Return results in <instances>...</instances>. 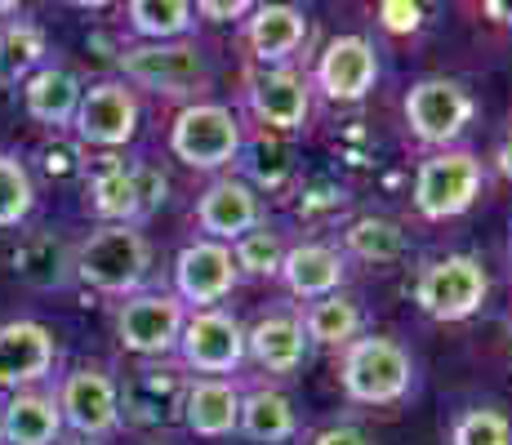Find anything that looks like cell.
Here are the masks:
<instances>
[{
    "mask_svg": "<svg viewBox=\"0 0 512 445\" xmlns=\"http://www.w3.org/2000/svg\"><path fill=\"white\" fill-rule=\"evenodd\" d=\"M121 72L125 81L161 89V94H187V89L205 85V58L187 41H147L121 49Z\"/></svg>",
    "mask_w": 512,
    "mask_h": 445,
    "instance_id": "8992f818",
    "label": "cell"
},
{
    "mask_svg": "<svg viewBox=\"0 0 512 445\" xmlns=\"http://www.w3.org/2000/svg\"><path fill=\"white\" fill-rule=\"evenodd\" d=\"M81 81H76V72H67V67H54L45 63L41 72H32L23 81V107L32 121L41 125H72L76 121V107H81Z\"/></svg>",
    "mask_w": 512,
    "mask_h": 445,
    "instance_id": "ac0fdd59",
    "label": "cell"
},
{
    "mask_svg": "<svg viewBox=\"0 0 512 445\" xmlns=\"http://www.w3.org/2000/svg\"><path fill=\"white\" fill-rule=\"evenodd\" d=\"M343 392L361 405H392L410 392V379H415V361L401 348L397 339H383V334H370V339H352L343 348Z\"/></svg>",
    "mask_w": 512,
    "mask_h": 445,
    "instance_id": "7a4b0ae2",
    "label": "cell"
},
{
    "mask_svg": "<svg viewBox=\"0 0 512 445\" xmlns=\"http://www.w3.org/2000/svg\"><path fill=\"white\" fill-rule=\"evenodd\" d=\"M254 58L263 63H285L303 41H308V18L294 5H259L250 9V23H245Z\"/></svg>",
    "mask_w": 512,
    "mask_h": 445,
    "instance_id": "7402d4cb",
    "label": "cell"
},
{
    "mask_svg": "<svg viewBox=\"0 0 512 445\" xmlns=\"http://www.w3.org/2000/svg\"><path fill=\"white\" fill-rule=\"evenodd\" d=\"M205 18H214V23H232V18L250 14V5L245 0H205V5H196Z\"/></svg>",
    "mask_w": 512,
    "mask_h": 445,
    "instance_id": "d590c367",
    "label": "cell"
},
{
    "mask_svg": "<svg viewBox=\"0 0 512 445\" xmlns=\"http://www.w3.org/2000/svg\"><path fill=\"white\" fill-rule=\"evenodd\" d=\"M90 210L103 223H134L139 219V196H134L130 165H107L90 178Z\"/></svg>",
    "mask_w": 512,
    "mask_h": 445,
    "instance_id": "4316f807",
    "label": "cell"
},
{
    "mask_svg": "<svg viewBox=\"0 0 512 445\" xmlns=\"http://www.w3.org/2000/svg\"><path fill=\"white\" fill-rule=\"evenodd\" d=\"M45 32L36 23H9L0 27V81L18 85L27 81L32 72H41L45 67Z\"/></svg>",
    "mask_w": 512,
    "mask_h": 445,
    "instance_id": "484cf974",
    "label": "cell"
},
{
    "mask_svg": "<svg viewBox=\"0 0 512 445\" xmlns=\"http://www.w3.org/2000/svg\"><path fill=\"white\" fill-rule=\"evenodd\" d=\"M250 107L272 130H299L308 121V85L294 72H263L250 81Z\"/></svg>",
    "mask_w": 512,
    "mask_h": 445,
    "instance_id": "44dd1931",
    "label": "cell"
},
{
    "mask_svg": "<svg viewBox=\"0 0 512 445\" xmlns=\"http://www.w3.org/2000/svg\"><path fill=\"white\" fill-rule=\"evenodd\" d=\"M36 205V187H32V174L18 156L0 152V227H18L32 214Z\"/></svg>",
    "mask_w": 512,
    "mask_h": 445,
    "instance_id": "f1b7e54d",
    "label": "cell"
},
{
    "mask_svg": "<svg viewBox=\"0 0 512 445\" xmlns=\"http://www.w3.org/2000/svg\"><path fill=\"white\" fill-rule=\"evenodd\" d=\"M63 414L54 392H14L9 405H0V441L5 445H58Z\"/></svg>",
    "mask_w": 512,
    "mask_h": 445,
    "instance_id": "2e32d148",
    "label": "cell"
},
{
    "mask_svg": "<svg viewBox=\"0 0 512 445\" xmlns=\"http://www.w3.org/2000/svg\"><path fill=\"white\" fill-rule=\"evenodd\" d=\"M130 174H134V196H139V219L143 214H156L165 205V196H170L165 174L156 165H130Z\"/></svg>",
    "mask_w": 512,
    "mask_h": 445,
    "instance_id": "d6a6232c",
    "label": "cell"
},
{
    "mask_svg": "<svg viewBox=\"0 0 512 445\" xmlns=\"http://www.w3.org/2000/svg\"><path fill=\"white\" fill-rule=\"evenodd\" d=\"M481 192V161L472 152H437L415 174V205L423 219H455Z\"/></svg>",
    "mask_w": 512,
    "mask_h": 445,
    "instance_id": "5b68a950",
    "label": "cell"
},
{
    "mask_svg": "<svg viewBox=\"0 0 512 445\" xmlns=\"http://www.w3.org/2000/svg\"><path fill=\"white\" fill-rule=\"evenodd\" d=\"M179 352H183L187 370H196V374H232L245 361V330L228 312L205 308L183 321Z\"/></svg>",
    "mask_w": 512,
    "mask_h": 445,
    "instance_id": "30bf717a",
    "label": "cell"
},
{
    "mask_svg": "<svg viewBox=\"0 0 512 445\" xmlns=\"http://www.w3.org/2000/svg\"><path fill=\"white\" fill-rule=\"evenodd\" d=\"M125 18L147 41H179L187 27L196 23V9L187 0H134L125 9Z\"/></svg>",
    "mask_w": 512,
    "mask_h": 445,
    "instance_id": "83f0119b",
    "label": "cell"
},
{
    "mask_svg": "<svg viewBox=\"0 0 512 445\" xmlns=\"http://www.w3.org/2000/svg\"><path fill=\"white\" fill-rule=\"evenodd\" d=\"M147 267H152V245L139 232V223H103L72 254L76 281H85L98 294H125V299L147 281Z\"/></svg>",
    "mask_w": 512,
    "mask_h": 445,
    "instance_id": "6da1fadb",
    "label": "cell"
},
{
    "mask_svg": "<svg viewBox=\"0 0 512 445\" xmlns=\"http://www.w3.org/2000/svg\"><path fill=\"white\" fill-rule=\"evenodd\" d=\"M183 423L196 437H228L241 423V392L228 379H196L183 392Z\"/></svg>",
    "mask_w": 512,
    "mask_h": 445,
    "instance_id": "d6986e66",
    "label": "cell"
},
{
    "mask_svg": "<svg viewBox=\"0 0 512 445\" xmlns=\"http://www.w3.org/2000/svg\"><path fill=\"white\" fill-rule=\"evenodd\" d=\"M312 445H370L366 437H361L357 428H326L312 437Z\"/></svg>",
    "mask_w": 512,
    "mask_h": 445,
    "instance_id": "8d00e7d4",
    "label": "cell"
},
{
    "mask_svg": "<svg viewBox=\"0 0 512 445\" xmlns=\"http://www.w3.org/2000/svg\"><path fill=\"white\" fill-rule=\"evenodd\" d=\"M170 152L192 170H223L241 152V125L223 103H192L174 116Z\"/></svg>",
    "mask_w": 512,
    "mask_h": 445,
    "instance_id": "3957f363",
    "label": "cell"
},
{
    "mask_svg": "<svg viewBox=\"0 0 512 445\" xmlns=\"http://www.w3.org/2000/svg\"><path fill=\"white\" fill-rule=\"evenodd\" d=\"M486 9H490V14H499L504 23H512V5H486Z\"/></svg>",
    "mask_w": 512,
    "mask_h": 445,
    "instance_id": "f35d334b",
    "label": "cell"
},
{
    "mask_svg": "<svg viewBox=\"0 0 512 445\" xmlns=\"http://www.w3.org/2000/svg\"><path fill=\"white\" fill-rule=\"evenodd\" d=\"M379 18H383V27H388V32H415V27L423 23V9L410 5V0H383Z\"/></svg>",
    "mask_w": 512,
    "mask_h": 445,
    "instance_id": "e575fe53",
    "label": "cell"
},
{
    "mask_svg": "<svg viewBox=\"0 0 512 445\" xmlns=\"http://www.w3.org/2000/svg\"><path fill=\"white\" fill-rule=\"evenodd\" d=\"M236 428L245 432L250 441L259 445H281L294 437V405L281 397V392L263 388V392H250V397H241V423Z\"/></svg>",
    "mask_w": 512,
    "mask_h": 445,
    "instance_id": "cb8c5ba5",
    "label": "cell"
},
{
    "mask_svg": "<svg viewBox=\"0 0 512 445\" xmlns=\"http://www.w3.org/2000/svg\"><path fill=\"white\" fill-rule=\"evenodd\" d=\"M54 361H58V343L41 321L0 325V388L27 392L54 370Z\"/></svg>",
    "mask_w": 512,
    "mask_h": 445,
    "instance_id": "4fadbf2b",
    "label": "cell"
},
{
    "mask_svg": "<svg viewBox=\"0 0 512 445\" xmlns=\"http://www.w3.org/2000/svg\"><path fill=\"white\" fill-rule=\"evenodd\" d=\"M245 352L263 365L268 374H294L303 365V352H308V334H303V321L290 312H272L245 334Z\"/></svg>",
    "mask_w": 512,
    "mask_h": 445,
    "instance_id": "e0dca14e",
    "label": "cell"
},
{
    "mask_svg": "<svg viewBox=\"0 0 512 445\" xmlns=\"http://www.w3.org/2000/svg\"><path fill=\"white\" fill-rule=\"evenodd\" d=\"M183 321L187 312L174 294H130L116 312V339L134 356H165L179 348Z\"/></svg>",
    "mask_w": 512,
    "mask_h": 445,
    "instance_id": "52a82bcc",
    "label": "cell"
},
{
    "mask_svg": "<svg viewBox=\"0 0 512 445\" xmlns=\"http://www.w3.org/2000/svg\"><path fill=\"white\" fill-rule=\"evenodd\" d=\"M174 285L179 303H196V312L214 308L219 299H228L236 285V259L232 245L219 241H192L179 250V263H174Z\"/></svg>",
    "mask_w": 512,
    "mask_h": 445,
    "instance_id": "7c38bea8",
    "label": "cell"
},
{
    "mask_svg": "<svg viewBox=\"0 0 512 445\" xmlns=\"http://www.w3.org/2000/svg\"><path fill=\"white\" fill-rule=\"evenodd\" d=\"M72 125L90 147H125L139 134V98L121 81H98L81 94Z\"/></svg>",
    "mask_w": 512,
    "mask_h": 445,
    "instance_id": "8fae6325",
    "label": "cell"
},
{
    "mask_svg": "<svg viewBox=\"0 0 512 445\" xmlns=\"http://www.w3.org/2000/svg\"><path fill=\"white\" fill-rule=\"evenodd\" d=\"M232 259H236V272H250V276H272V272H281L285 250H281L277 232H268V227H254V232H245L241 241H236Z\"/></svg>",
    "mask_w": 512,
    "mask_h": 445,
    "instance_id": "4dcf8cb0",
    "label": "cell"
},
{
    "mask_svg": "<svg viewBox=\"0 0 512 445\" xmlns=\"http://www.w3.org/2000/svg\"><path fill=\"white\" fill-rule=\"evenodd\" d=\"M14 272L32 290H63L72 281V254L54 232H36L14 250Z\"/></svg>",
    "mask_w": 512,
    "mask_h": 445,
    "instance_id": "603a6c76",
    "label": "cell"
},
{
    "mask_svg": "<svg viewBox=\"0 0 512 445\" xmlns=\"http://www.w3.org/2000/svg\"><path fill=\"white\" fill-rule=\"evenodd\" d=\"M374 76H379V58H374V45L366 36H339V41L326 45V54L317 63V85L334 103L366 98L374 89Z\"/></svg>",
    "mask_w": 512,
    "mask_h": 445,
    "instance_id": "5bb4252c",
    "label": "cell"
},
{
    "mask_svg": "<svg viewBox=\"0 0 512 445\" xmlns=\"http://www.w3.org/2000/svg\"><path fill=\"white\" fill-rule=\"evenodd\" d=\"M303 334L321 348H348L361 334V308L343 294H330V299H317L303 316Z\"/></svg>",
    "mask_w": 512,
    "mask_h": 445,
    "instance_id": "d4e9b609",
    "label": "cell"
},
{
    "mask_svg": "<svg viewBox=\"0 0 512 445\" xmlns=\"http://www.w3.org/2000/svg\"><path fill=\"white\" fill-rule=\"evenodd\" d=\"M54 401L63 423L72 432H81V437H107L121 423V388L98 365H81V370L67 374Z\"/></svg>",
    "mask_w": 512,
    "mask_h": 445,
    "instance_id": "ba28073f",
    "label": "cell"
},
{
    "mask_svg": "<svg viewBox=\"0 0 512 445\" xmlns=\"http://www.w3.org/2000/svg\"><path fill=\"white\" fill-rule=\"evenodd\" d=\"M495 161H499V174L512 178V134L504 138V143H499V156H495Z\"/></svg>",
    "mask_w": 512,
    "mask_h": 445,
    "instance_id": "74e56055",
    "label": "cell"
},
{
    "mask_svg": "<svg viewBox=\"0 0 512 445\" xmlns=\"http://www.w3.org/2000/svg\"><path fill=\"white\" fill-rule=\"evenodd\" d=\"M406 121H410V134L428 147H446L464 134V125L472 121V98L464 85L455 81H419L415 89L406 94Z\"/></svg>",
    "mask_w": 512,
    "mask_h": 445,
    "instance_id": "9c48e42d",
    "label": "cell"
},
{
    "mask_svg": "<svg viewBox=\"0 0 512 445\" xmlns=\"http://www.w3.org/2000/svg\"><path fill=\"white\" fill-rule=\"evenodd\" d=\"M285 170H290V161H285V147L281 143H259L254 147V161H250V174L259 178V183H268V187H277Z\"/></svg>",
    "mask_w": 512,
    "mask_h": 445,
    "instance_id": "836d02e7",
    "label": "cell"
},
{
    "mask_svg": "<svg viewBox=\"0 0 512 445\" xmlns=\"http://www.w3.org/2000/svg\"><path fill=\"white\" fill-rule=\"evenodd\" d=\"M281 276H285V290L299 294V299H330L343 281V259L330 245L303 241V245H294V250H285Z\"/></svg>",
    "mask_w": 512,
    "mask_h": 445,
    "instance_id": "ffe728a7",
    "label": "cell"
},
{
    "mask_svg": "<svg viewBox=\"0 0 512 445\" xmlns=\"http://www.w3.org/2000/svg\"><path fill=\"white\" fill-rule=\"evenodd\" d=\"M401 227L388 219H357L348 227V250L366 263H392L401 254Z\"/></svg>",
    "mask_w": 512,
    "mask_h": 445,
    "instance_id": "f546056e",
    "label": "cell"
},
{
    "mask_svg": "<svg viewBox=\"0 0 512 445\" xmlns=\"http://www.w3.org/2000/svg\"><path fill=\"white\" fill-rule=\"evenodd\" d=\"M486 267L472 254H446V259L428 263L415 281V303L432 321H468L472 312L486 303Z\"/></svg>",
    "mask_w": 512,
    "mask_h": 445,
    "instance_id": "277c9868",
    "label": "cell"
},
{
    "mask_svg": "<svg viewBox=\"0 0 512 445\" xmlns=\"http://www.w3.org/2000/svg\"><path fill=\"white\" fill-rule=\"evenodd\" d=\"M450 445H512V423H508V414L481 405V410H468L455 419Z\"/></svg>",
    "mask_w": 512,
    "mask_h": 445,
    "instance_id": "1f68e13d",
    "label": "cell"
},
{
    "mask_svg": "<svg viewBox=\"0 0 512 445\" xmlns=\"http://www.w3.org/2000/svg\"><path fill=\"white\" fill-rule=\"evenodd\" d=\"M196 223H201L205 241H241L245 232L259 227V196H254V187L236 183V178H219L196 201Z\"/></svg>",
    "mask_w": 512,
    "mask_h": 445,
    "instance_id": "9a60e30c",
    "label": "cell"
}]
</instances>
